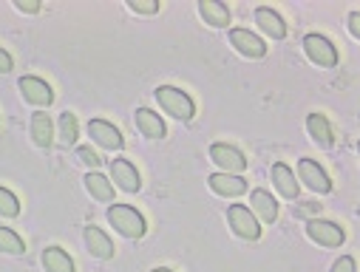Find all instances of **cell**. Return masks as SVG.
Returning a JSON list of instances; mask_svg holds the SVG:
<instances>
[{
	"label": "cell",
	"instance_id": "44dd1931",
	"mask_svg": "<svg viewBox=\"0 0 360 272\" xmlns=\"http://www.w3.org/2000/svg\"><path fill=\"white\" fill-rule=\"evenodd\" d=\"M43 266H46V272H74L71 255L65 250H60V247L43 250Z\"/></svg>",
	"mask_w": 360,
	"mask_h": 272
},
{
	"label": "cell",
	"instance_id": "2e32d148",
	"mask_svg": "<svg viewBox=\"0 0 360 272\" xmlns=\"http://www.w3.org/2000/svg\"><path fill=\"white\" fill-rule=\"evenodd\" d=\"M307 131H309V136H312L321 148H332L335 134H332V125H329V119H326L323 114H309V117H307Z\"/></svg>",
	"mask_w": 360,
	"mask_h": 272
},
{
	"label": "cell",
	"instance_id": "4316f807",
	"mask_svg": "<svg viewBox=\"0 0 360 272\" xmlns=\"http://www.w3.org/2000/svg\"><path fill=\"white\" fill-rule=\"evenodd\" d=\"M77 159H79L82 164H88V167H100V164H103V159H100L91 148H77Z\"/></svg>",
	"mask_w": 360,
	"mask_h": 272
},
{
	"label": "cell",
	"instance_id": "d6986e66",
	"mask_svg": "<svg viewBox=\"0 0 360 272\" xmlns=\"http://www.w3.org/2000/svg\"><path fill=\"white\" fill-rule=\"evenodd\" d=\"M136 128L148 136V139H162L165 136V122L159 114H153L150 108H139L136 111Z\"/></svg>",
	"mask_w": 360,
	"mask_h": 272
},
{
	"label": "cell",
	"instance_id": "83f0119b",
	"mask_svg": "<svg viewBox=\"0 0 360 272\" xmlns=\"http://www.w3.org/2000/svg\"><path fill=\"white\" fill-rule=\"evenodd\" d=\"M15 9L23 12V15H37L40 4H37V0H15Z\"/></svg>",
	"mask_w": 360,
	"mask_h": 272
},
{
	"label": "cell",
	"instance_id": "603a6c76",
	"mask_svg": "<svg viewBox=\"0 0 360 272\" xmlns=\"http://www.w3.org/2000/svg\"><path fill=\"white\" fill-rule=\"evenodd\" d=\"M0 252H6V255H23L26 252V244H23V238L15 230L0 227Z\"/></svg>",
	"mask_w": 360,
	"mask_h": 272
},
{
	"label": "cell",
	"instance_id": "8fae6325",
	"mask_svg": "<svg viewBox=\"0 0 360 272\" xmlns=\"http://www.w3.org/2000/svg\"><path fill=\"white\" fill-rule=\"evenodd\" d=\"M207 185L213 193H219L224 199H236V196L247 193V181L241 176H233V173H213L207 179Z\"/></svg>",
	"mask_w": 360,
	"mask_h": 272
},
{
	"label": "cell",
	"instance_id": "3957f363",
	"mask_svg": "<svg viewBox=\"0 0 360 272\" xmlns=\"http://www.w3.org/2000/svg\"><path fill=\"white\" fill-rule=\"evenodd\" d=\"M304 51H307V57H309L315 65H321V68H335V65H338V48H335L332 40L323 37V34H307V37H304Z\"/></svg>",
	"mask_w": 360,
	"mask_h": 272
},
{
	"label": "cell",
	"instance_id": "f546056e",
	"mask_svg": "<svg viewBox=\"0 0 360 272\" xmlns=\"http://www.w3.org/2000/svg\"><path fill=\"white\" fill-rule=\"evenodd\" d=\"M12 57H9V51H4V48H0V74H9L12 71Z\"/></svg>",
	"mask_w": 360,
	"mask_h": 272
},
{
	"label": "cell",
	"instance_id": "484cf974",
	"mask_svg": "<svg viewBox=\"0 0 360 272\" xmlns=\"http://www.w3.org/2000/svg\"><path fill=\"white\" fill-rule=\"evenodd\" d=\"M128 9L136 12V15H156L159 0H128Z\"/></svg>",
	"mask_w": 360,
	"mask_h": 272
},
{
	"label": "cell",
	"instance_id": "1f68e13d",
	"mask_svg": "<svg viewBox=\"0 0 360 272\" xmlns=\"http://www.w3.org/2000/svg\"><path fill=\"white\" fill-rule=\"evenodd\" d=\"M150 272H173V269H167V266H153Z\"/></svg>",
	"mask_w": 360,
	"mask_h": 272
},
{
	"label": "cell",
	"instance_id": "cb8c5ba5",
	"mask_svg": "<svg viewBox=\"0 0 360 272\" xmlns=\"http://www.w3.org/2000/svg\"><path fill=\"white\" fill-rule=\"evenodd\" d=\"M60 142L68 148L77 142V117L74 114H60Z\"/></svg>",
	"mask_w": 360,
	"mask_h": 272
},
{
	"label": "cell",
	"instance_id": "9a60e30c",
	"mask_svg": "<svg viewBox=\"0 0 360 272\" xmlns=\"http://www.w3.org/2000/svg\"><path fill=\"white\" fill-rule=\"evenodd\" d=\"M85 244H88V252H91L94 258H100V261L114 258V244L100 227H85Z\"/></svg>",
	"mask_w": 360,
	"mask_h": 272
},
{
	"label": "cell",
	"instance_id": "4fadbf2b",
	"mask_svg": "<svg viewBox=\"0 0 360 272\" xmlns=\"http://www.w3.org/2000/svg\"><path fill=\"white\" fill-rule=\"evenodd\" d=\"M111 179L117 181V188H122L125 193H136L142 188L139 173H136V167L128 159H114L111 162Z\"/></svg>",
	"mask_w": 360,
	"mask_h": 272
},
{
	"label": "cell",
	"instance_id": "7a4b0ae2",
	"mask_svg": "<svg viewBox=\"0 0 360 272\" xmlns=\"http://www.w3.org/2000/svg\"><path fill=\"white\" fill-rule=\"evenodd\" d=\"M108 221L125 238H142L148 233V224H145L142 213L134 210V207H128V205H111L108 207Z\"/></svg>",
	"mask_w": 360,
	"mask_h": 272
},
{
	"label": "cell",
	"instance_id": "ac0fdd59",
	"mask_svg": "<svg viewBox=\"0 0 360 272\" xmlns=\"http://www.w3.org/2000/svg\"><path fill=\"white\" fill-rule=\"evenodd\" d=\"M273 181H276V188H278V193H281L284 199H295V196H298V181H295L292 170H290L284 162L273 164Z\"/></svg>",
	"mask_w": 360,
	"mask_h": 272
},
{
	"label": "cell",
	"instance_id": "d4e9b609",
	"mask_svg": "<svg viewBox=\"0 0 360 272\" xmlns=\"http://www.w3.org/2000/svg\"><path fill=\"white\" fill-rule=\"evenodd\" d=\"M18 213H20L18 196L12 190H6V188H0V216H4V219H15Z\"/></svg>",
	"mask_w": 360,
	"mask_h": 272
},
{
	"label": "cell",
	"instance_id": "ffe728a7",
	"mask_svg": "<svg viewBox=\"0 0 360 272\" xmlns=\"http://www.w3.org/2000/svg\"><path fill=\"white\" fill-rule=\"evenodd\" d=\"M85 190L91 193L97 202H114V185L103 173H88L85 176Z\"/></svg>",
	"mask_w": 360,
	"mask_h": 272
},
{
	"label": "cell",
	"instance_id": "8992f818",
	"mask_svg": "<svg viewBox=\"0 0 360 272\" xmlns=\"http://www.w3.org/2000/svg\"><path fill=\"white\" fill-rule=\"evenodd\" d=\"M210 159L221 167V173H241V170H247V159H244V153L238 150V148H233V145H224V142H216V145H210Z\"/></svg>",
	"mask_w": 360,
	"mask_h": 272
},
{
	"label": "cell",
	"instance_id": "30bf717a",
	"mask_svg": "<svg viewBox=\"0 0 360 272\" xmlns=\"http://www.w3.org/2000/svg\"><path fill=\"white\" fill-rule=\"evenodd\" d=\"M230 43L236 46L238 54H244V57H250V60H258V57L266 54L264 40H261L258 34L247 32V29H233V32H230Z\"/></svg>",
	"mask_w": 360,
	"mask_h": 272
},
{
	"label": "cell",
	"instance_id": "6da1fadb",
	"mask_svg": "<svg viewBox=\"0 0 360 272\" xmlns=\"http://www.w3.org/2000/svg\"><path fill=\"white\" fill-rule=\"evenodd\" d=\"M156 100H159V105H162L170 117L182 119V122H191L193 114H196L193 100L185 94L182 88H176V85H159V88H156Z\"/></svg>",
	"mask_w": 360,
	"mask_h": 272
},
{
	"label": "cell",
	"instance_id": "f1b7e54d",
	"mask_svg": "<svg viewBox=\"0 0 360 272\" xmlns=\"http://www.w3.org/2000/svg\"><path fill=\"white\" fill-rule=\"evenodd\" d=\"M332 272H354V258L352 255H343L332 264Z\"/></svg>",
	"mask_w": 360,
	"mask_h": 272
},
{
	"label": "cell",
	"instance_id": "5bb4252c",
	"mask_svg": "<svg viewBox=\"0 0 360 272\" xmlns=\"http://www.w3.org/2000/svg\"><path fill=\"white\" fill-rule=\"evenodd\" d=\"M250 213L252 216H258L261 221H266V224H273L276 219H278V202L269 196L266 190H252L250 193Z\"/></svg>",
	"mask_w": 360,
	"mask_h": 272
},
{
	"label": "cell",
	"instance_id": "277c9868",
	"mask_svg": "<svg viewBox=\"0 0 360 272\" xmlns=\"http://www.w3.org/2000/svg\"><path fill=\"white\" fill-rule=\"evenodd\" d=\"M227 219H230V227H233V233H236L238 238H244V241H258V238H261V227H258L255 216L250 213V207L233 205V207L227 210Z\"/></svg>",
	"mask_w": 360,
	"mask_h": 272
},
{
	"label": "cell",
	"instance_id": "4dcf8cb0",
	"mask_svg": "<svg viewBox=\"0 0 360 272\" xmlns=\"http://www.w3.org/2000/svg\"><path fill=\"white\" fill-rule=\"evenodd\" d=\"M349 32H352V37H360V15L357 12L349 15Z\"/></svg>",
	"mask_w": 360,
	"mask_h": 272
},
{
	"label": "cell",
	"instance_id": "9c48e42d",
	"mask_svg": "<svg viewBox=\"0 0 360 272\" xmlns=\"http://www.w3.org/2000/svg\"><path fill=\"white\" fill-rule=\"evenodd\" d=\"M298 173H301V181H307V188L315 190V193H329L332 190V181L326 176V170L312 162V159H301L298 162Z\"/></svg>",
	"mask_w": 360,
	"mask_h": 272
},
{
	"label": "cell",
	"instance_id": "5b68a950",
	"mask_svg": "<svg viewBox=\"0 0 360 272\" xmlns=\"http://www.w3.org/2000/svg\"><path fill=\"white\" fill-rule=\"evenodd\" d=\"M18 88H20V94L26 97V103H32V105H37V108H49V105L54 103L51 85H49L46 79H40V77H20Z\"/></svg>",
	"mask_w": 360,
	"mask_h": 272
},
{
	"label": "cell",
	"instance_id": "7c38bea8",
	"mask_svg": "<svg viewBox=\"0 0 360 272\" xmlns=\"http://www.w3.org/2000/svg\"><path fill=\"white\" fill-rule=\"evenodd\" d=\"M255 23H258V29H261L266 37H273V40H284V37H287V23H284V18H281L276 9L258 6V9H255Z\"/></svg>",
	"mask_w": 360,
	"mask_h": 272
},
{
	"label": "cell",
	"instance_id": "52a82bcc",
	"mask_svg": "<svg viewBox=\"0 0 360 272\" xmlns=\"http://www.w3.org/2000/svg\"><path fill=\"white\" fill-rule=\"evenodd\" d=\"M307 235L321 247H340L343 244V230L335 221H323V219H312L307 224Z\"/></svg>",
	"mask_w": 360,
	"mask_h": 272
},
{
	"label": "cell",
	"instance_id": "ba28073f",
	"mask_svg": "<svg viewBox=\"0 0 360 272\" xmlns=\"http://www.w3.org/2000/svg\"><path fill=\"white\" fill-rule=\"evenodd\" d=\"M88 136H91L105 150H122V145H125L122 134L111 122H105V119H91V122H88Z\"/></svg>",
	"mask_w": 360,
	"mask_h": 272
},
{
	"label": "cell",
	"instance_id": "7402d4cb",
	"mask_svg": "<svg viewBox=\"0 0 360 272\" xmlns=\"http://www.w3.org/2000/svg\"><path fill=\"white\" fill-rule=\"evenodd\" d=\"M32 139H34L37 148H49L54 142V128H51L49 114H34L32 117Z\"/></svg>",
	"mask_w": 360,
	"mask_h": 272
},
{
	"label": "cell",
	"instance_id": "e0dca14e",
	"mask_svg": "<svg viewBox=\"0 0 360 272\" xmlns=\"http://www.w3.org/2000/svg\"><path fill=\"white\" fill-rule=\"evenodd\" d=\"M199 15H202L205 23L213 26V29H224V26L230 23L227 6H224V4H216V0H202V4H199Z\"/></svg>",
	"mask_w": 360,
	"mask_h": 272
}]
</instances>
